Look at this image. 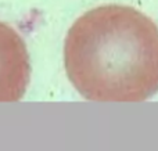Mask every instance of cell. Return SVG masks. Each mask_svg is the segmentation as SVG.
<instances>
[{
  "mask_svg": "<svg viewBox=\"0 0 158 151\" xmlns=\"http://www.w3.org/2000/svg\"><path fill=\"white\" fill-rule=\"evenodd\" d=\"M31 61L22 36L0 21V103H17L31 80Z\"/></svg>",
  "mask_w": 158,
  "mask_h": 151,
  "instance_id": "obj_2",
  "label": "cell"
},
{
  "mask_svg": "<svg viewBox=\"0 0 158 151\" xmlns=\"http://www.w3.org/2000/svg\"><path fill=\"white\" fill-rule=\"evenodd\" d=\"M64 65L85 99L144 101L158 92V27L129 6L92 8L67 33Z\"/></svg>",
  "mask_w": 158,
  "mask_h": 151,
  "instance_id": "obj_1",
  "label": "cell"
}]
</instances>
